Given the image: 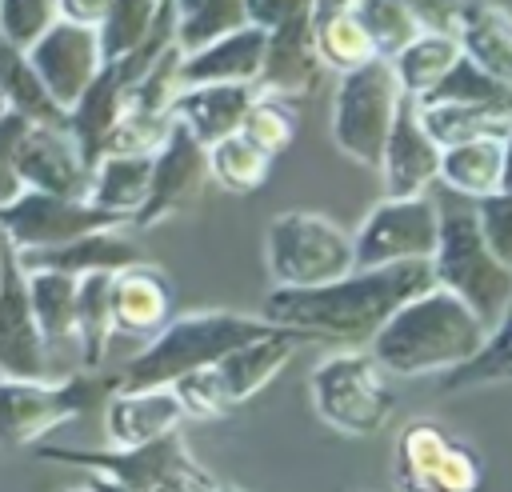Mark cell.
<instances>
[{
    "label": "cell",
    "instance_id": "cell-1",
    "mask_svg": "<svg viewBox=\"0 0 512 492\" xmlns=\"http://www.w3.org/2000/svg\"><path fill=\"white\" fill-rule=\"evenodd\" d=\"M432 284L428 260H396V264H372L352 268L328 284L312 288H272L264 300V312L272 324L304 328L316 340H348L364 344L376 336V328L416 292Z\"/></svg>",
    "mask_w": 512,
    "mask_h": 492
},
{
    "label": "cell",
    "instance_id": "cell-2",
    "mask_svg": "<svg viewBox=\"0 0 512 492\" xmlns=\"http://www.w3.org/2000/svg\"><path fill=\"white\" fill-rule=\"evenodd\" d=\"M488 324L448 288L428 284L424 292L408 296L368 340L372 356L392 376H428L448 372L460 360H468Z\"/></svg>",
    "mask_w": 512,
    "mask_h": 492
},
{
    "label": "cell",
    "instance_id": "cell-3",
    "mask_svg": "<svg viewBox=\"0 0 512 492\" xmlns=\"http://www.w3.org/2000/svg\"><path fill=\"white\" fill-rule=\"evenodd\" d=\"M36 460L64 464V468H84L96 484L104 488H124V492H224L228 484L216 480L184 444L180 428L164 432L156 440L132 444V448H36Z\"/></svg>",
    "mask_w": 512,
    "mask_h": 492
},
{
    "label": "cell",
    "instance_id": "cell-4",
    "mask_svg": "<svg viewBox=\"0 0 512 492\" xmlns=\"http://www.w3.org/2000/svg\"><path fill=\"white\" fill-rule=\"evenodd\" d=\"M272 328L276 324L268 316H248V312H184V316H172L124 364L120 388L172 384L176 376H184L192 368H204V364H216L224 352L264 336Z\"/></svg>",
    "mask_w": 512,
    "mask_h": 492
},
{
    "label": "cell",
    "instance_id": "cell-5",
    "mask_svg": "<svg viewBox=\"0 0 512 492\" xmlns=\"http://www.w3.org/2000/svg\"><path fill=\"white\" fill-rule=\"evenodd\" d=\"M432 284L460 296L488 328L512 296V268L484 244L472 208H440V236L428 256Z\"/></svg>",
    "mask_w": 512,
    "mask_h": 492
},
{
    "label": "cell",
    "instance_id": "cell-6",
    "mask_svg": "<svg viewBox=\"0 0 512 492\" xmlns=\"http://www.w3.org/2000/svg\"><path fill=\"white\" fill-rule=\"evenodd\" d=\"M264 256H268V276L280 288L328 284V280L356 268L352 236L320 212L272 216L268 236H264Z\"/></svg>",
    "mask_w": 512,
    "mask_h": 492
},
{
    "label": "cell",
    "instance_id": "cell-7",
    "mask_svg": "<svg viewBox=\"0 0 512 492\" xmlns=\"http://www.w3.org/2000/svg\"><path fill=\"white\" fill-rule=\"evenodd\" d=\"M400 96L404 92L396 84L392 60H384V56H372L368 64H360L352 72H340V84H336V96H332V140H336V148L348 160L376 168Z\"/></svg>",
    "mask_w": 512,
    "mask_h": 492
},
{
    "label": "cell",
    "instance_id": "cell-8",
    "mask_svg": "<svg viewBox=\"0 0 512 492\" xmlns=\"http://www.w3.org/2000/svg\"><path fill=\"white\" fill-rule=\"evenodd\" d=\"M388 372L372 352H332L312 368V404L344 436H372L392 416Z\"/></svg>",
    "mask_w": 512,
    "mask_h": 492
},
{
    "label": "cell",
    "instance_id": "cell-9",
    "mask_svg": "<svg viewBox=\"0 0 512 492\" xmlns=\"http://www.w3.org/2000/svg\"><path fill=\"white\" fill-rule=\"evenodd\" d=\"M92 404H96V384L88 376H68V380L0 376V452L40 444L48 432L72 424Z\"/></svg>",
    "mask_w": 512,
    "mask_h": 492
},
{
    "label": "cell",
    "instance_id": "cell-10",
    "mask_svg": "<svg viewBox=\"0 0 512 492\" xmlns=\"http://www.w3.org/2000/svg\"><path fill=\"white\" fill-rule=\"evenodd\" d=\"M440 236V208L432 196H384L356 228L352 252L356 268L396 264V260H428Z\"/></svg>",
    "mask_w": 512,
    "mask_h": 492
},
{
    "label": "cell",
    "instance_id": "cell-11",
    "mask_svg": "<svg viewBox=\"0 0 512 492\" xmlns=\"http://www.w3.org/2000/svg\"><path fill=\"white\" fill-rule=\"evenodd\" d=\"M128 220L96 208L84 196H56L40 188H20L8 204H0V236L12 248H48L96 228H124Z\"/></svg>",
    "mask_w": 512,
    "mask_h": 492
},
{
    "label": "cell",
    "instance_id": "cell-12",
    "mask_svg": "<svg viewBox=\"0 0 512 492\" xmlns=\"http://www.w3.org/2000/svg\"><path fill=\"white\" fill-rule=\"evenodd\" d=\"M396 484L408 492H472L480 488V460L436 420H412L396 436Z\"/></svg>",
    "mask_w": 512,
    "mask_h": 492
},
{
    "label": "cell",
    "instance_id": "cell-13",
    "mask_svg": "<svg viewBox=\"0 0 512 492\" xmlns=\"http://www.w3.org/2000/svg\"><path fill=\"white\" fill-rule=\"evenodd\" d=\"M208 180V156H204V144L172 116L168 124V136L160 140V148L152 152V176H148V192H144V204L132 212L128 224L136 228H152L168 216H176L180 208H188L200 188Z\"/></svg>",
    "mask_w": 512,
    "mask_h": 492
},
{
    "label": "cell",
    "instance_id": "cell-14",
    "mask_svg": "<svg viewBox=\"0 0 512 492\" xmlns=\"http://www.w3.org/2000/svg\"><path fill=\"white\" fill-rule=\"evenodd\" d=\"M24 52H28L36 76L44 80L48 96H52L64 112L76 104V96L88 88V80H92L96 68L104 64L96 28L76 24V20H60V16H56Z\"/></svg>",
    "mask_w": 512,
    "mask_h": 492
},
{
    "label": "cell",
    "instance_id": "cell-15",
    "mask_svg": "<svg viewBox=\"0 0 512 492\" xmlns=\"http://www.w3.org/2000/svg\"><path fill=\"white\" fill-rule=\"evenodd\" d=\"M0 376H48V344L28 304V280L12 244H0Z\"/></svg>",
    "mask_w": 512,
    "mask_h": 492
},
{
    "label": "cell",
    "instance_id": "cell-16",
    "mask_svg": "<svg viewBox=\"0 0 512 492\" xmlns=\"http://www.w3.org/2000/svg\"><path fill=\"white\" fill-rule=\"evenodd\" d=\"M324 60L316 52V36H312V16H308V4L288 12L280 24L268 28V40H264V60H260V72L252 80L256 92H268V96H284V100H300L308 92H316L320 76H324Z\"/></svg>",
    "mask_w": 512,
    "mask_h": 492
},
{
    "label": "cell",
    "instance_id": "cell-17",
    "mask_svg": "<svg viewBox=\"0 0 512 492\" xmlns=\"http://www.w3.org/2000/svg\"><path fill=\"white\" fill-rule=\"evenodd\" d=\"M376 168L384 172V192L388 196H416V192H428V184H436L440 144L424 128L416 96H400Z\"/></svg>",
    "mask_w": 512,
    "mask_h": 492
},
{
    "label": "cell",
    "instance_id": "cell-18",
    "mask_svg": "<svg viewBox=\"0 0 512 492\" xmlns=\"http://www.w3.org/2000/svg\"><path fill=\"white\" fill-rule=\"evenodd\" d=\"M16 168H20V184L24 188H40V192H56V196H84L88 200V180H92V164L80 152L76 136L68 128H52V124H28L20 152H16Z\"/></svg>",
    "mask_w": 512,
    "mask_h": 492
},
{
    "label": "cell",
    "instance_id": "cell-19",
    "mask_svg": "<svg viewBox=\"0 0 512 492\" xmlns=\"http://www.w3.org/2000/svg\"><path fill=\"white\" fill-rule=\"evenodd\" d=\"M264 40L268 28L260 24H240L232 32H220L196 48H180L176 80L180 88L188 84H252L264 60Z\"/></svg>",
    "mask_w": 512,
    "mask_h": 492
},
{
    "label": "cell",
    "instance_id": "cell-20",
    "mask_svg": "<svg viewBox=\"0 0 512 492\" xmlns=\"http://www.w3.org/2000/svg\"><path fill=\"white\" fill-rule=\"evenodd\" d=\"M312 340H316V336L304 332V328L276 324L272 332H264V336H256V340H248V344L224 352L212 368H216V376H220V384H224L232 408L244 404V400H252L260 388H268V384L280 376V368L296 356V348H300V344H312Z\"/></svg>",
    "mask_w": 512,
    "mask_h": 492
},
{
    "label": "cell",
    "instance_id": "cell-21",
    "mask_svg": "<svg viewBox=\"0 0 512 492\" xmlns=\"http://www.w3.org/2000/svg\"><path fill=\"white\" fill-rule=\"evenodd\" d=\"M176 292L156 264H124L112 272V328L124 336H152L172 320Z\"/></svg>",
    "mask_w": 512,
    "mask_h": 492
},
{
    "label": "cell",
    "instance_id": "cell-22",
    "mask_svg": "<svg viewBox=\"0 0 512 492\" xmlns=\"http://www.w3.org/2000/svg\"><path fill=\"white\" fill-rule=\"evenodd\" d=\"M184 408L168 384L152 388H116L104 408V436L116 448H132L144 440H156L164 432H176L184 424Z\"/></svg>",
    "mask_w": 512,
    "mask_h": 492
},
{
    "label": "cell",
    "instance_id": "cell-23",
    "mask_svg": "<svg viewBox=\"0 0 512 492\" xmlns=\"http://www.w3.org/2000/svg\"><path fill=\"white\" fill-rule=\"evenodd\" d=\"M20 268H56L68 276H84V272H116L124 264L144 260L140 244L132 236H124L120 228H96L84 236H72L64 244H48V248H16Z\"/></svg>",
    "mask_w": 512,
    "mask_h": 492
},
{
    "label": "cell",
    "instance_id": "cell-24",
    "mask_svg": "<svg viewBox=\"0 0 512 492\" xmlns=\"http://www.w3.org/2000/svg\"><path fill=\"white\" fill-rule=\"evenodd\" d=\"M456 44L480 72L512 88V12L492 0H464L456 16Z\"/></svg>",
    "mask_w": 512,
    "mask_h": 492
},
{
    "label": "cell",
    "instance_id": "cell-25",
    "mask_svg": "<svg viewBox=\"0 0 512 492\" xmlns=\"http://www.w3.org/2000/svg\"><path fill=\"white\" fill-rule=\"evenodd\" d=\"M252 84H188L172 96V116L208 148L212 140L240 132V120L252 104Z\"/></svg>",
    "mask_w": 512,
    "mask_h": 492
},
{
    "label": "cell",
    "instance_id": "cell-26",
    "mask_svg": "<svg viewBox=\"0 0 512 492\" xmlns=\"http://www.w3.org/2000/svg\"><path fill=\"white\" fill-rule=\"evenodd\" d=\"M128 76L116 60H104L96 68V76L88 80V88L76 96V104L68 108V132L76 136L80 152L88 156V164H96L100 144L108 136V128L120 120V112L128 108Z\"/></svg>",
    "mask_w": 512,
    "mask_h": 492
},
{
    "label": "cell",
    "instance_id": "cell-27",
    "mask_svg": "<svg viewBox=\"0 0 512 492\" xmlns=\"http://www.w3.org/2000/svg\"><path fill=\"white\" fill-rule=\"evenodd\" d=\"M436 180L456 192V196H484L500 188V136L496 132H480V136H464L452 144H440V168Z\"/></svg>",
    "mask_w": 512,
    "mask_h": 492
},
{
    "label": "cell",
    "instance_id": "cell-28",
    "mask_svg": "<svg viewBox=\"0 0 512 492\" xmlns=\"http://www.w3.org/2000/svg\"><path fill=\"white\" fill-rule=\"evenodd\" d=\"M152 176V156L148 152H104L92 164L88 180V200L120 220H132V212L144 204Z\"/></svg>",
    "mask_w": 512,
    "mask_h": 492
},
{
    "label": "cell",
    "instance_id": "cell-29",
    "mask_svg": "<svg viewBox=\"0 0 512 492\" xmlns=\"http://www.w3.org/2000/svg\"><path fill=\"white\" fill-rule=\"evenodd\" d=\"M116 328H112V272H84L76 276V352L80 368L96 372L108 356Z\"/></svg>",
    "mask_w": 512,
    "mask_h": 492
},
{
    "label": "cell",
    "instance_id": "cell-30",
    "mask_svg": "<svg viewBox=\"0 0 512 492\" xmlns=\"http://www.w3.org/2000/svg\"><path fill=\"white\" fill-rule=\"evenodd\" d=\"M24 280H28V304H32V316L40 324L48 352L60 344H72V336H76V276L56 272V268H28Z\"/></svg>",
    "mask_w": 512,
    "mask_h": 492
},
{
    "label": "cell",
    "instance_id": "cell-31",
    "mask_svg": "<svg viewBox=\"0 0 512 492\" xmlns=\"http://www.w3.org/2000/svg\"><path fill=\"white\" fill-rule=\"evenodd\" d=\"M0 92H4L8 108L20 112V116H28L32 124L68 128V112L48 96V88H44V80L36 76L28 52L16 48V44H8L4 36H0Z\"/></svg>",
    "mask_w": 512,
    "mask_h": 492
},
{
    "label": "cell",
    "instance_id": "cell-32",
    "mask_svg": "<svg viewBox=\"0 0 512 492\" xmlns=\"http://www.w3.org/2000/svg\"><path fill=\"white\" fill-rule=\"evenodd\" d=\"M460 56V44H456V32H432V28H420L396 56H392V72H396V84L404 96H424L432 92L444 72L456 64Z\"/></svg>",
    "mask_w": 512,
    "mask_h": 492
},
{
    "label": "cell",
    "instance_id": "cell-33",
    "mask_svg": "<svg viewBox=\"0 0 512 492\" xmlns=\"http://www.w3.org/2000/svg\"><path fill=\"white\" fill-rule=\"evenodd\" d=\"M488 384H512V296L496 316V324L484 332L480 348L444 372V392L488 388Z\"/></svg>",
    "mask_w": 512,
    "mask_h": 492
},
{
    "label": "cell",
    "instance_id": "cell-34",
    "mask_svg": "<svg viewBox=\"0 0 512 492\" xmlns=\"http://www.w3.org/2000/svg\"><path fill=\"white\" fill-rule=\"evenodd\" d=\"M208 156V176L224 188V192H236V196H248L256 192L264 180H268V168H272V156H264L252 140H244L240 132H228L220 140H212L204 148Z\"/></svg>",
    "mask_w": 512,
    "mask_h": 492
},
{
    "label": "cell",
    "instance_id": "cell-35",
    "mask_svg": "<svg viewBox=\"0 0 512 492\" xmlns=\"http://www.w3.org/2000/svg\"><path fill=\"white\" fill-rule=\"evenodd\" d=\"M312 36H316V52H320L324 68H332V72H352L376 56L368 32L360 28V20L352 12H336V16L316 20Z\"/></svg>",
    "mask_w": 512,
    "mask_h": 492
},
{
    "label": "cell",
    "instance_id": "cell-36",
    "mask_svg": "<svg viewBox=\"0 0 512 492\" xmlns=\"http://www.w3.org/2000/svg\"><path fill=\"white\" fill-rule=\"evenodd\" d=\"M164 0H112L104 20L96 24L100 36V56L104 60H120L124 52H132L156 24Z\"/></svg>",
    "mask_w": 512,
    "mask_h": 492
},
{
    "label": "cell",
    "instance_id": "cell-37",
    "mask_svg": "<svg viewBox=\"0 0 512 492\" xmlns=\"http://www.w3.org/2000/svg\"><path fill=\"white\" fill-rule=\"evenodd\" d=\"M240 136L252 140L264 156H280L292 136H296V108L284 100V96H268V92H256L244 120H240Z\"/></svg>",
    "mask_w": 512,
    "mask_h": 492
},
{
    "label": "cell",
    "instance_id": "cell-38",
    "mask_svg": "<svg viewBox=\"0 0 512 492\" xmlns=\"http://www.w3.org/2000/svg\"><path fill=\"white\" fill-rule=\"evenodd\" d=\"M352 16L360 20V28L368 32L376 56H384V60H392V56L420 32L416 16H412L400 0H356Z\"/></svg>",
    "mask_w": 512,
    "mask_h": 492
},
{
    "label": "cell",
    "instance_id": "cell-39",
    "mask_svg": "<svg viewBox=\"0 0 512 492\" xmlns=\"http://www.w3.org/2000/svg\"><path fill=\"white\" fill-rule=\"evenodd\" d=\"M248 24L244 16V0H196L188 12H180L176 20V44L180 48H196L220 32H232Z\"/></svg>",
    "mask_w": 512,
    "mask_h": 492
},
{
    "label": "cell",
    "instance_id": "cell-40",
    "mask_svg": "<svg viewBox=\"0 0 512 492\" xmlns=\"http://www.w3.org/2000/svg\"><path fill=\"white\" fill-rule=\"evenodd\" d=\"M168 124H172V112H140V108H124L120 120L108 128L104 144H100V156L104 152H156L160 140L168 136Z\"/></svg>",
    "mask_w": 512,
    "mask_h": 492
},
{
    "label": "cell",
    "instance_id": "cell-41",
    "mask_svg": "<svg viewBox=\"0 0 512 492\" xmlns=\"http://www.w3.org/2000/svg\"><path fill=\"white\" fill-rule=\"evenodd\" d=\"M168 388L176 392L184 416H196V420H220V416L232 412V400H228V392H224V384H220V376H216L212 364L176 376Z\"/></svg>",
    "mask_w": 512,
    "mask_h": 492
},
{
    "label": "cell",
    "instance_id": "cell-42",
    "mask_svg": "<svg viewBox=\"0 0 512 492\" xmlns=\"http://www.w3.org/2000/svg\"><path fill=\"white\" fill-rule=\"evenodd\" d=\"M472 212H476L484 244L512 268V192L508 188L484 192V196L472 200Z\"/></svg>",
    "mask_w": 512,
    "mask_h": 492
},
{
    "label": "cell",
    "instance_id": "cell-43",
    "mask_svg": "<svg viewBox=\"0 0 512 492\" xmlns=\"http://www.w3.org/2000/svg\"><path fill=\"white\" fill-rule=\"evenodd\" d=\"M56 20V0H0V36L28 48Z\"/></svg>",
    "mask_w": 512,
    "mask_h": 492
},
{
    "label": "cell",
    "instance_id": "cell-44",
    "mask_svg": "<svg viewBox=\"0 0 512 492\" xmlns=\"http://www.w3.org/2000/svg\"><path fill=\"white\" fill-rule=\"evenodd\" d=\"M28 116L20 112H4L0 116V204H8L24 184H20V168H16V152H20V140L28 132Z\"/></svg>",
    "mask_w": 512,
    "mask_h": 492
},
{
    "label": "cell",
    "instance_id": "cell-45",
    "mask_svg": "<svg viewBox=\"0 0 512 492\" xmlns=\"http://www.w3.org/2000/svg\"><path fill=\"white\" fill-rule=\"evenodd\" d=\"M420 28H432V32H456V16H460V4L464 0H400Z\"/></svg>",
    "mask_w": 512,
    "mask_h": 492
},
{
    "label": "cell",
    "instance_id": "cell-46",
    "mask_svg": "<svg viewBox=\"0 0 512 492\" xmlns=\"http://www.w3.org/2000/svg\"><path fill=\"white\" fill-rule=\"evenodd\" d=\"M304 4H308V0H244V16H248V24L272 28V24H280L288 12L304 8Z\"/></svg>",
    "mask_w": 512,
    "mask_h": 492
},
{
    "label": "cell",
    "instance_id": "cell-47",
    "mask_svg": "<svg viewBox=\"0 0 512 492\" xmlns=\"http://www.w3.org/2000/svg\"><path fill=\"white\" fill-rule=\"evenodd\" d=\"M108 4H112V0H56V16H60V20H76V24L96 28V24L104 20Z\"/></svg>",
    "mask_w": 512,
    "mask_h": 492
},
{
    "label": "cell",
    "instance_id": "cell-48",
    "mask_svg": "<svg viewBox=\"0 0 512 492\" xmlns=\"http://www.w3.org/2000/svg\"><path fill=\"white\" fill-rule=\"evenodd\" d=\"M352 8H356V0H308V16H312V24L324 20V16H336V12H352Z\"/></svg>",
    "mask_w": 512,
    "mask_h": 492
},
{
    "label": "cell",
    "instance_id": "cell-49",
    "mask_svg": "<svg viewBox=\"0 0 512 492\" xmlns=\"http://www.w3.org/2000/svg\"><path fill=\"white\" fill-rule=\"evenodd\" d=\"M500 188L512 192V128L500 136Z\"/></svg>",
    "mask_w": 512,
    "mask_h": 492
},
{
    "label": "cell",
    "instance_id": "cell-50",
    "mask_svg": "<svg viewBox=\"0 0 512 492\" xmlns=\"http://www.w3.org/2000/svg\"><path fill=\"white\" fill-rule=\"evenodd\" d=\"M192 4H196V0H176V8H180V12H188Z\"/></svg>",
    "mask_w": 512,
    "mask_h": 492
},
{
    "label": "cell",
    "instance_id": "cell-51",
    "mask_svg": "<svg viewBox=\"0 0 512 492\" xmlns=\"http://www.w3.org/2000/svg\"><path fill=\"white\" fill-rule=\"evenodd\" d=\"M4 112H8V100H4V92H0V116H4Z\"/></svg>",
    "mask_w": 512,
    "mask_h": 492
}]
</instances>
